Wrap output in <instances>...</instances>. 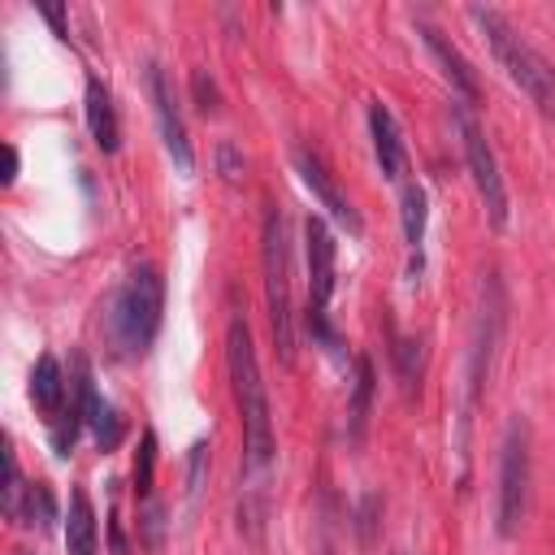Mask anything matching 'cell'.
Listing matches in <instances>:
<instances>
[{
  "label": "cell",
  "instance_id": "obj_1",
  "mask_svg": "<svg viewBox=\"0 0 555 555\" xmlns=\"http://www.w3.org/2000/svg\"><path fill=\"white\" fill-rule=\"evenodd\" d=\"M225 364H230V382H234V403H238V421H243V473L251 477V490H260V477L273 468V408H269V390L260 377V360L251 347V330L247 321H230L225 330Z\"/></svg>",
  "mask_w": 555,
  "mask_h": 555
},
{
  "label": "cell",
  "instance_id": "obj_2",
  "mask_svg": "<svg viewBox=\"0 0 555 555\" xmlns=\"http://www.w3.org/2000/svg\"><path fill=\"white\" fill-rule=\"evenodd\" d=\"M165 312V278L156 264H139L126 273V282L113 291L104 312V334L117 356H143L160 330Z\"/></svg>",
  "mask_w": 555,
  "mask_h": 555
},
{
  "label": "cell",
  "instance_id": "obj_3",
  "mask_svg": "<svg viewBox=\"0 0 555 555\" xmlns=\"http://www.w3.org/2000/svg\"><path fill=\"white\" fill-rule=\"evenodd\" d=\"M468 17L481 26V35H486L494 61L503 65V74H507V78L538 104V113L555 117V69H551V61H546L529 39H520L516 26H512L499 9H481V4H473Z\"/></svg>",
  "mask_w": 555,
  "mask_h": 555
},
{
  "label": "cell",
  "instance_id": "obj_4",
  "mask_svg": "<svg viewBox=\"0 0 555 555\" xmlns=\"http://www.w3.org/2000/svg\"><path fill=\"white\" fill-rule=\"evenodd\" d=\"M260 256H264V299H269V325L282 364L295 360V304H291V238H286V217L278 208L264 212V234H260Z\"/></svg>",
  "mask_w": 555,
  "mask_h": 555
},
{
  "label": "cell",
  "instance_id": "obj_5",
  "mask_svg": "<svg viewBox=\"0 0 555 555\" xmlns=\"http://www.w3.org/2000/svg\"><path fill=\"white\" fill-rule=\"evenodd\" d=\"M304 256H308V334L338 351V334L330 325V299L338 286V243L325 225V217H308L304 221Z\"/></svg>",
  "mask_w": 555,
  "mask_h": 555
},
{
  "label": "cell",
  "instance_id": "obj_6",
  "mask_svg": "<svg viewBox=\"0 0 555 555\" xmlns=\"http://www.w3.org/2000/svg\"><path fill=\"white\" fill-rule=\"evenodd\" d=\"M451 117H455V130H460V147H464L473 186H477V195H481V204H486V217H490L494 230H503V225H507V186H503V173H499V156H494L486 130L477 126L473 104L460 100V104L451 108Z\"/></svg>",
  "mask_w": 555,
  "mask_h": 555
},
{
  "label": "cell",
  "instance_id": "obj_7",
  "mask_svg": "<svg viewBox=\"0 0 555 555\" xmlns=\"http://www.w3.org/2000/svg\"><path fill=\"white\" fill-rule=\"evenodd\" d=\"M529 507V421L512 416L499 451V507H494V529L512 538L525 520Z\"/></svg>",
  "mask_w": 555,
  "mask_h": 555
},
{
  "label": "cell",
  "instance_id": "obj_8",
  "mask_svg": "<svg viewBox=\"0 0 555 555\" xmlns=\"http://www.w3.org/2000/svg\"><path fill=\"white\" fill-rule=\"evenodd\" d=\"M499 330H503V291H499V278L490 273L486 286H481V308H477V325H473V351H468V395H464V429H468V416L481 399V386L490 377V356H494V343H499Z\"/></svg>",
  "mask_w": 555,
  "mask_h": 555
},
{
  "label": "cell",
  "instance_id": "obj_9",
  "mask_svg": "<svg viewBox=\"0 0 555 555\" xmlns=\"http://www.w3.org/2000/svg\"><path fill=\"white\" fill-rule=\"evenodd\" d=\"M147 95H152V113H156V126H160V143L169 152V160L178 165V173H191L195 169V152H191V139H186V121H182V108H178V95L165 78V69L152 61L147 65Z\"/></svg>",
  "mask_w": 555,
  "mask_h": 555
},
{
  "label": "cell",
  "instance_id": "obj_10",
  "mask_svg": "<svg viewBox=\"0 0 555 555\" xmlns=\"http://www.w3.org/2000/svg\"><path fill=\"white\" fill-rule=\"evenodd\" d=\"M295 169H299V178H304V186L312 191V199L347 230V234H360V212L351 208V199L338 191V182H334V173L325 169V160L312 152V147H295Z\"/></svg>",
  "mask_w": 555,
  "mask_h": 555
},
{
  "label": "cell",
  "instance_id": "obj_11",
  "mask_svg": "<svg viewBox=\"0 0 555 555\" xmlns=\"http://www.w3.org/2000/svg\"><path fill=\"white\" fill-rule=\"evenodd\" d=\"M369 134H373V156H377L382 173H386L390 182L403 186V173H408V147H403V134H399L395 113H390L382 100L369 104Z\"/></svg>",
  "mask_w": 555,
  "mask_h": 555
},
{
  "label": "cell",
  "instance_id": "obj_12",
  "mask_svg": "<svg viewBox=\"0 0 555 555\" xmlns=\"http://www.w3.org/2000/svg\"><path fill=\"white\" fill-rule=\"evenodd\" d=\"M74 390H78L82 425H91V434H95V447H100V451H113V447L121 442V421H117V412L100 399V390H95V382H91L87 360H78V382H74Z\"/></svg>",
  "mask_w": 555,
  "mask_h": 555
},
{
  "label": "cell",
  "instance_id": "obj_13",
  "mask_svg": "<svg viewBox=\"0 0 555 555\" xmlns=\"http://www.w3.org/2000/svg\"><path fill=\"white\" fill-rule=\"evenodd\" d=\"M65 551L69 555H100V529H95V507L82 486L69 490V512H65Z\"/></svg>",
  "mask_w": 555,
  "mask_h": 555
},
{
  "label": "cell",
  "instance_id": "obj_14",
  "mask_svg": "<svg viewBox=\"0 0 555 555\" xmlns=\"http://www.w3.org/2000/svg\"><path fill=\"white\" fill-rule=\"evenodd\" d=\"M421 39H425V48L434 52V61L442 65V74L451 78V87L464 95V104H477V78H473V69H468V61L460 56V48H455L442 30H434V26H421Z\"/></svg>",
  "mask_w": 555,
  "mask_h": 555
},
{
  "label": "cell",
  "instance_id": "obj_15",
  "mask_svg": "<svg viewBox=\"0 0 555 555\" xmlns=\"http://www.w3.org/2000/svg\"><path fill=\"white\" fill-rule=\"evenodd\" d=\"M87 126H91V139L100 152H117V143H121L117 108H113V95L100 78H87Z\"/></svg>",
  "mask_w": 555,
  "mask_h": 555
},
{
  "label": "cell",
  "instance_id": "obj_16",
  "mask_svg": "<svg viewBox=\"0 0 555 555\" xmlns=\"http://www.w3.org/2000/svg\"><path fill=\"white\" fill-rule=\"evenodd\" d=\"M30 399H35V408L48 421H56L65 412V373H61L56 356H39L35 360V369H30Z\"/></svg>",
  "mask_w": 555,
  "mask_h": 555
},
{
  "label": "cell",
  "instance_id": "obj_17",
  "mask_svg": "<svg viewBox=\"0 0 555 555\" xmlns=\"http://www.w3.org/2000/svg\"><path fill=\"white\" fill-rule=\"evenodd\" d=\"M373 390H377L373 360L356 356V382H351V399H347V438L351 442H360V434H364V421L373 412Z\"/></svg>",
  "mask_w": 555,
  "mask_h": 555
},
{
  "label": "cell",
  "instance_id": "obj_18",
  "mask_svg": "<svg viewBox=\"0 0 555 555\" xmlns=\"http://www.w3.org/2000/svg\"><path fill=\"white\" fill-rule=\"evenodd\" d=\"M399 199H403V238H408L412 251H421V243H425V217H429V208H425V186H421V182H403Z\"/></svg>",
  "mask_w": 555,
  "mask_h": 555
},
{
  "label": "cell",
  "instance_id": "obj_19",
  "mask_svg": "<svg viewBox=\"0 0 555 555\" xmlns=\"http://www.w3.org/2000/svg\"><path fill=\"white\" fill-rule=\"evenodd\" d=\"M26 481H22V468H17V455H13V447H4V516L9 520H22V503H26Z\"/></svg>",
  "mask_w": 555,
  "mask_h": 555
},
{
  "label": "cell",
  "instance_id": "obj_20",
  "mask_svg": "<svg viewBox=\"0 0 555 555\" xmlns=\"http://www.w3.org/2000/svg\"><path fill=\"white\" fill-rule=\"evenodd\" d=\"M56 520V503H52V490L43 481H35L26 490V503H22V525H35V529H48Z\"/></svg>",
  "mask_w": 555,
  "mask_h": 555
},
{
  "label": "cell",
  "instance_id": "obj_21",
  "mask_svg": "<svg viewBox=\"0 0 555 555\" xmlns=\"http://www.w3.org/2000/svg\"><path fill=\"white\" fill-rule=\"evenodd\" d=\"M152 473H156V434L147 429L139 442V460H134V494L147 499L152 494Z\"/></svg>",
  "mask_w": 555,
  "mask_h": 555
},
{
  "label": "cell",
  "instance_id": "obj_22",
  "mask_svg": "<svg viewBox=\"0 0 555 555\" xmlns=\"http://www.w3.org/2000/svg\"><path fill=\"white\" fill-rule=\"evenodd\" d=\"M191 87H195V95H199V108H204V113H217V91H212V82L204 78V69H195Z\"/></svg>",
  "mask_w": 555,
  "mask_h": 555
},
{
  "label": "cell",
  "instance_id": "obj_23",
  "mask_svg": "<svg viewBox=\"0 0 555 555\" xmlns=\"http://www.w3.org/2000/svg\"><path fill=\"white\" fill-rule=\"evenodd\" d=\"M217 160H221V173H225V182H238L243 165H238V156H234V147H230V143H221V147H217Z\"/></svg>",
  "mask_w": 555,
  "mask_h": 555
},
{
  "label": "cell",
  "instance_id": "obj_24",
  "mask_svg": "<svg viewBox=\"0 0 555 555\" xmlns=\"http://www.w3.org/2000/svg\"><path fill=\"white\" fill-rule=\"evenodd\" d=\"M377 507H382V499L369 494L364 507H360V542H373V512H377Z\"/></svg>",
  "mask_w": 555,
  "mask_h": 555
},
{
  "label": "cell",
  "instance_id": "obj_25",
  "mask_svg": "<svg viewBox=\"0 0 555 555\" xmlns=\"http://www.w3.org/2000/svg\"><path fill=\"white\" fill-rule=\"evenodd\" d=\"M39 13L52 22V30H56L61 39H69V26H65V9H61V4H39Z\"/></svg>",
  "mask_w": 555,
  "mask_h": 555
},
{
  "label": "cell",
  "instance_id": "obj_26",
  "mask_svg": "<svg viewBox=\"0 0 555 555\" xmlns=\"http://www.w3.org/2000/svg\"><path fill=\"white\" fill-rule=\"evenodd\" d=\"M13 178H17V147L9 143V147H4V186H9Z\"/></svg>",
  "mask_w": 555,
  "mask_h": 555
},
{
  "label": "cell",
  "instance_id": "obj_27",
  "mask_svg": "<svg viewBox=\"0 0 555 555\" xmlns=\"http://www.w3.org/2000/svg\"><path fill=\"white\" fill-rule=\"evenodd\" d=\"M321 555H334V546H325V551H321Z\"/></svg>",
  "mask_w": 555,
  "mask_h": 555
},
{
  "label": "cell",
  "instance_id": "obj_28",
  "mask_svg": "<svg viewBox=\"0 0 555 555\" xmlns=\"http://www.w3.org/2000/svg\"><path fill=\"white\" fill-rule=\"evenodd\" d=\"M13 555H30V551H13Z\"/></svg>",
  "mask_w": 555,
  "mask_h": 555
}]
</instances>
